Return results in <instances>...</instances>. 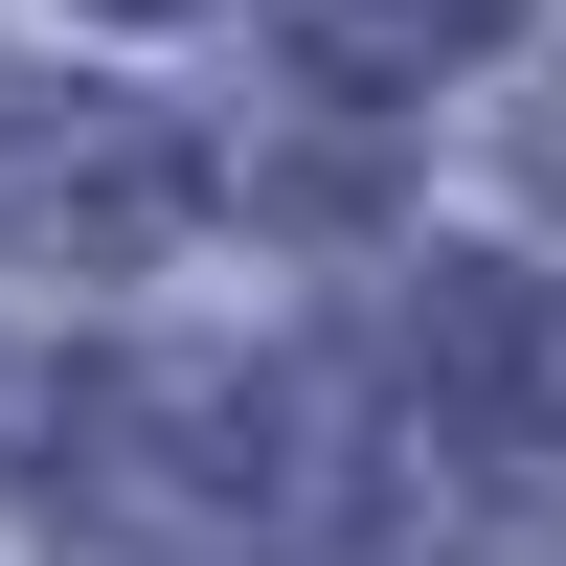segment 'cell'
<instances>
[{
	"label": "cell",
	"instance_id": "6da1fadb",
	"mask_svg": "<svg viewBox=\"0 0 566 566\" xmlns=\"http://www.w3.org/2000/svg\"><path fill=\"white\" fill-rule=\"evenodd\" d=\"M408 386H431V431L453 408H476V431H566V317L522 295V272H431V295H408Z\"/></svg>",
	"mask_w": 566,
	"mask_h": 566
},
{
	"label": "cell",
	"instance_id": "7a4b0ae2",
	"mask_svg": "<svg viewBox=\"0 0 566 566\" xmlns=\"http://www.w3.org/2000/svg\"><path fill=\"white\" fill-rule=\"evenodd\" d=\"M181 205H205V181H181L136 114H91V136H23V159H0V250H91V272H114V250H159Z\"/></svg>",
	"mask_w": 566,
	"mask_h": 566
},
{
	"label": "cell",
	"instance_id": "3957f363",
	"mask_svg": "<svg viewBox=\"0 0 566 566\" xmlns=\"http://www.w3.org/2000/svg\"><path fill=\"white\" fill-rule=\"evenodd\" d=\"M522 0H295V45L317 69H453V45H499Z\"/></svg>",
	"mask_w": 566,
	"mask_h": 566
}]
</instances>
